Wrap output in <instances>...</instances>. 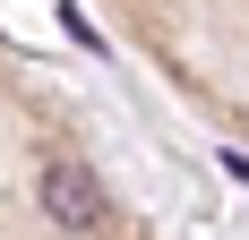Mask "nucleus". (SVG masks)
I'll return each instance as SVG.
<instances>
[{
  "label": "nucleus",
  "instance_id": "1",
  "mask_svg": "<svg viewBox=\"0 0 249 240\" xmlns=\"http://www.w3.org/2000/svg\"><path fill=\"white\" fill-rule=\"evenodd\" d=\"M43 206H52L60 232H95V223H103V180L86 163H52L43 171Z\"/></svg>",
  "mask_w": 249,
  "mask_h": 240
},
{
  "label": "nucleus",
  "instance_id": "2",
  "mask_svg": "<svg viewBox=\"0 0 249 240\" xmlns=\"http://www.w3.org/2000/svg\"><path fill=\"white\" fill-rule=\"evenodd\" d=\"M224 171H232V180H241V189H249V154H224Z\"/></svg>",
  "mask_w": 249,
  "mask_h": 240
}]
</instances>
